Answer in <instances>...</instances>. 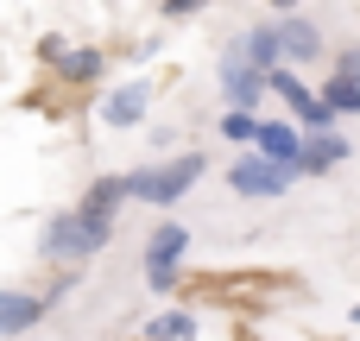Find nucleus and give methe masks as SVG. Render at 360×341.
<instances>
[{
    "instance_id": "15",
    "label": "nucleus",
    "mask_w": 360,
    "mask_h": 341,
    "mask_svg": "<svg viewBox=\"0 0 360 341\" xmlns=\"http://www.w3.org/2000/svg\"><path fill=\"white\" fill-rule=\"evenodd\" d=\"M253 127H259V114H253V108H228V114H221V139H228V146H240V152L253 146Z\"/></svg>"
},
{
    "instance_id": "4",
    "label": "nucleus",
    "mask_w": 360,
    "mask_h": 341,
    "mask_svg": "<svg viewBox=\"0 0 360 341\" xmlns=\"http://www.w3.org/2000/svg\"><path fill=\"white\" fill-rule=\"evenodd\" d=\"M291 184H297V177H291L285 165L259 158L253 146H247V152H240V158L228 165V190H234V196H247V202H278V196H285Z\"/></svg>"
},
{
    "instance_id": "5",
    "label": "nucleus",
    "mask_w": 360,
    "mask_h": 341,
    "mask_svg": "<svg viewBox=\"0 0 360 341\" xmlns=\"http://www.w3.org/2000/svg\"><path fill=\"white\" fill-rule=\"evenodd\" d=\"M272 32H278V51H285V63H291V70L323 63V25H316V19H304L297 6H291V13H278V19H272Z\"/></svg>"
},
{
    "instance_id": "1",
    "label": "nucleus",
    "mask_w": 360,
    "mask_h": 341,
    "mask_svg": "<svg viewBox=\"0 0 360 341\" xmlns=\"http://www.w3.org/2000/svg\"><path fill=\"white\" fill-rule=\"evenodd\" d=\"M120 202H127L120 177H95V184L82 190V202L44 215V228H38V259L57 272V266H82V259L108 253L114 221H120Z\"/></svg>"
},
{
    "instance_id": "14",
    "label": "nucleus",
    "mask_w": 360,
    "mask_h": 341,
    "mask_svg": "<svg viewBox=\"0 0 360 341\" xmlns=\"http://www.w3.org/2000/svg\"><path fill=\"white\" fill-rule=\"evenodd\" d=\"M196 329H202V323H196L190 310H165V316H152V323L139 329V341H196Z\"/></svg>"
},
{
    "instance_id": "8",
    "label": "nucleus",
    "mask_w": 360,
    "mask_h": 341,
    "mask_svg": "<svg viewBox=\"0 0 360 341\" xmlns=\"http://www.w3.org/2000/svg\"><path fill=\"white\" fill-rule=\"evenodd\" d=\"M146 108H152V82H146V76H133V82H120V89H108V95L95 101L101 127H114V133L139 127V120H146Z\"/></svg>"
},
{
    "instance_id": "16",
    "label": "nucleus",
    "mask_w": 360,
    "mask_h": 341,
    "mask_svg": "<svg viewBox=\"0 0 360 341\" xmlns=\"http://www.w3.org/2000/svg\"><path fill=\"white\" fill-rule=\"evenodd\" d=\"M209 0H165V19H190V13H202Z\"/></svg>"
},
{
    "instance_id": "17",
    "label": "nucleus",
    "mask_w": 360,
    "mask_h": 341,
    "mask_svg": "<svg viewBox=\"0 0 360 341\" xmlns=\"http://www.w3.org/2000/svg\"><path fill=\"white\" fill-rule=\"evenodd\" d=\"M266 6H272V13H291V6H304V0H266Z\"/></svg>"
},
{
    "instance_id": "3",
    "label": "nucleus",
    "mask_w": 360,
    "mask_h": 341,
    "mask_svg": "<svg viewBox=\"0 0 360 341\" xmlns=\"http://www.w3.org/2000/svg\"><path fill=\"white\" fill-rule=\"evenodd\" d=\"M184 253H190V228L165 215V221L146 234V291H152V297H171V291H177V278H184V272H177Z\"/></svg>"
},
{
    "instance_id": "10",
    "label": "nucleus",
    "mask_w": 360,
    "mask_h": 341,
    "mask_svg": "<svg viewBox=\"0 0 360 341\" xmlns=\"http://www.w3.org/2000/svg\"><path fill=\"white\" fill-rule=\"evenodd\" d=\"M297 146H304V127H297V120H278V114H272V120L253 127V152L272 158V165H285L291 177H297Z\"/></svg>"
},
{
    "instance_id": "18",
    "label": "nucleus",
    "mask_w": 360,
    "mask_h": 341,
    "mask_svg": "<svg viewBox=\"0 0 360 341\" xmlns=\"http://www.w3.org/2000/svg\"><path fill=\"white\" fill-rule=\"evenodd\" d=\"M354 329H360V304H354Z\"/></svg>"
},
{
    "instance_id": "12",
    "label": "nucleus",
    "mask_w": 360,
    "mask_h": 341,
    "mask_svg": "<svg viewBox=\"0 0 360 341\" xmlns=\"http://www.w3.org/2000/svg\"><path fill=\"white\" fill-rule=\"evenodd\" d=\"M335 165H348V139H342V133H304V146H297V177H329Z\"/></svg>"
},
{
    "instance_id": "13",
    "label": "nucleus",
    "mask_w": 360,
    "mask_h": 341,
    "mask_svg": "<svg viewBox=\"0 0 360 341\" xmlns=\"http://www.w3.org/2000/svg\"><path fill=\"white\" fill-rule=\"evenodd\" d=\"M240 57H247L253 70H278V63H285V51H278V32H272V19H266V25H253V32L240 38Z\"/></svg>"
},
{
    "instance_id": "11",
    "label": "nucleus",
    "mask_w": 360,
    "mask_h": 341,
    "mask_svg": "<svg viewBox=\"0 0 360 341\" xmlns=\"http://www.w3.org/2000/svg\"><path fill=\"white\" fill-rule=\"evenodd\" d=\"M51 316V304L38 297V291H19V285H0V341L25 335V329H38Z\"/></svg>"
},
{
    "instance_id": "9",
    "label": "nucleus",
    "mask_w": 360,
    "mask_h": 341,
    "mask_svg": "<svg viewBox=\"0 0 360 341\" xmlns=\"http://www.w3.org/2000/svg\"><path fill=\"white\" fill-rule=\"evenodd\" d=\"M51 76H57L63 89H95V82L108 76V51H95V44H63V51L51 57Z\"/></svg>"
},
{
    "instance_id": "7",
    "label": "nucleus",
    "mask_w": 360,
    "mask_h": 341,
    "mask_svg": "<svg viewBox=\"0 0 360 341\" xmlns=\"http://www.w3.org/2000/svg\"><path fill=\"white\" fill-rule=\"evenodd\" d=\"M316 101H323L329 114H360V44H348V51L329 63V76H323Z\"/></svg>"
},
{
    "instance_id": "6",
    "label": "nucleus",
    "mask_w": 360,
    "mask_h": 341,
    "mask_svg": "<svg viewBox=\"0 0 360 341\" xmlns=\"http://www.w3.org/2000/svg\"><path fill=\"white\" fill-rule=\"evenodd\" d=\"M215 89H221L228 108H259V101H266V70H253L240 51H228V57L215 63Z\"/></svg>"
},
{
    "instance_id": "2",
    "label": "nucleus",
    "mask_w": 360,
    "mask_h": 341,
    "mask_svg": "<svg viewBox=\"0 0 360 341\" xmlns=\"http://www.w3.org/2000/svg\"><path fill=\"white\" fill-rule=\"evenodd\" d=\"M202 177H209V158H202V152H177L171 165H139V171H127V177H120V190H127V202L171 209V202H184Z\"/></svg>"
}]
</instances>
